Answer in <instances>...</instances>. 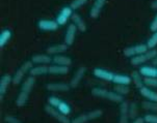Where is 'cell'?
Wrapping results in <instances>:
<instances>
[{
  "label": "cell",
  "instance_id": "33",
  "mask_svg": "<svg viewBox=\"0 0 157 123\" xmlns=\"http://www.w3.org/2000/svg\"><path fill=\"white\" fill-rule=\"evenodd\" d=\"M87 1H89V0H73L70 6L73 9V10H76V9H80L81 6H83Z\"/></svg>",
  "mask_w": 157,
  "mask_h": 123
},
{
  "label": "cell",
  "instance_id": "8",
  "mask_svg": "<svg viewBox=\"0 0 157 123\" xmlns=\"http://www.w3.org/2000/svg\"><path fill=\"white\" fill-rule=\"evenodd\" d=\"M77 30H78V29H77V27L73 23L68 26L67 31H66V35H65V44L67 45V46H72V45H73L74 41H75Z\"/></svg>",
  "mask_w": 157,
  "mask_h": 123
},
{
  "label": "cell",
  "instance_id": "41",
  "mask_svg": "<svg viewBox=\"0 0 157 123\" xmlns=\"http://www.w3.org/2000/svg\"><path fill=\"white\" fill-rule=\"evenodd\" d=\"M132 123H145V119L142 118V117H137V118H135L133 120Z\"/></svg>",
  "mask_w": 157,
  "mask_h": 123
},
{
  "label": "cell",
  "instance_id": "27",
  "mask_svg": "<svg viewBox=\"0 0 157 123\" xmlns=\"http://www.w3.org/2000/svg\"><path fill=\"white\" fill-rule=\"evenodd\" d=\"M113 91L117 92L120 95L124 96V95L128 94L129 91H130V89H129V87L127 86V85H119V84H116V85H114V87H113Z\"/></svg>",
  "mask_w": 157,
  "mask_h": 123
},
{
  "label": "cell",
  "instance_id": "7",
  "mask_svg": "<svg viewBox=\"0 0 157 123\" xmlns=\"http://www.w3.org/2000/svg\"><path fill=\"white\" fill-rule=\"evenodd\" d=\"M38 26L43 31H55L58 28V24L56 21L53 20H41L39 21Z\"/></svg>",
  "mask_w": 157,
  "mask_h": 123
},
{
  "label": "cell",
  "instance_id": "2",
  "mask_svg": "<svg viewBox=\"0 0 157 123\" xmlns=\"http://www.w3.org/2000/svg\"><path fill=\"white\" fill-rule=\"evenodd\" d=\"M92 94L96 96V97H101L105 98L113 103H121L123 101V96L118 94L114 91H108V90L104 89V88H93L92 89Z\"/></svg>",
  "mask_w": 157,
  "mask_h": 123
},
{
  "label": "cell",
  "instance_id": "42",
  "mask_svg": "<svg viewBox=\"0 0 157 123\" xmlns=\"http://www.w3.org/2000/svg\"><path fill=\"white\" fill-rule=\"evenodd\" d=\"M151 7H152L153 9H157V0H154V1L151 3Z\"/></svg>",
  "mask_w": 157,
  "mask_h": 123
},
{
  "label": "cell",
  "instance_id": "29",
  "mask_svg": "<svg viewBox=\"0 0 157 123\" xmlns=\"http://www.w3.org/2000/svg\"><path fill=\"white\" fill-rule=\"evenodd\" d=\"M142 106L145 110L152 111V112H157V103H155V101H150V100L143 101Z\"/></svg>",
  "mask_w": 157,
  "mask_h": 123
},
{
  "label": "cell",
  "instance_id": "43",
  "mask_svg": "<svg viewBox=\"0 0 157 123\" xmlns=\"http://www.w3.org/2000/svg\"><path fill=\"white\" fill-rule=\"evenodd\" d=\"M152 62H153V65L157 66V56H156V58H154V59L152 60Z\"/></svg>",
  "mask_w": 157,
  "mask_h": 123
},
{
  "label": "cell",
  "instance_id": "20",
  "mask_svg": "<svg viewBox=\"0 0 157 123\" xmlns=\"http://www.w3.org/2000/svg\"><path fill=\"white\" fill-rule=\"evenodd\" d=\"M30 74L33 77H39V76H44V74H49V66L47 65H38L33 66L30 69Z\"/></svg>",
  "mask_w": 157,
  "mask_h": 123
},
{
  "label": "cell",
  "instance_id": "31",
  "mask_svg": "<svg viewBox=\"0 0 157 123\" xmlns=\"http://www.w3.org/2000/svg\"><path fill=\"white\" fill-rule=\"evenodd\" d=\"M137 106L135 103H131L129 105V118L130 119H135L137 118Z\"/></svg>",
  "mask_w": 157,
  "mask_h": 123
},
{
  "label": "cell",
  "instance_id": "19",
  "mask_svg": "<svg viewBox=\"0 0 157 123\" xmlns=\"http://www.w3.org/2000/svg\"><path fill=\"white\" fill-rule=\"evenodd\" d=\"M69 73V66H62V65H50L49 66V74H54V76H60V74H67Z\"/></svg>",
  "mask_w": 157,
  "mask_h": 123
},
{
  "label": "cell",
  "instance_id": "25",
  "mask_svg": "<svg viewBox=\"0 0 157 123\" xmlns=\"http://www.w3.org/2000/svg\"><path fill=\"white\" fill-rule=\"evenodd\" d=\"M10 37H12V32H10V30L5 29V30L1 31V33H0V47L3 48L9 42Z\"/></svg>",
  "mask_w": 157,
  "mask_h": 123
},
{
  "label": "cell",
  "instance_id": "15",
  "mask_svg": "<svg viewBox=\"0 0 157 123\" xmlns=\"http://www.w3.org/2000/svg\"><path fill=\"white\" fill-rule=\"evenodd\" d=\"M84 74H86V67H80L77 69V71L75 73V74L73 76V78H72L71 82H70V86L72 88H76L77 86L79 85V83L81 82L82 78H83Z\"/></svg>",
  "mask_w": 157,
  "mask_h": 123
},
{
  "label": "cell",
  "instance_id": "5",
  "mask_svg": "<svg viewBox=\"0 0 157 123\" xmlns=\"http://www.w3.org/2000/svg\"><path fill=\"white\" fill-rule=\"evenodd\" d=\"M45 111L48 115H50L51 117H53L54 119H56L59 123H72L70 121V119L68 118V116L63 115V113H60L56 108H53L50 105L45 106Z\"/></svg>",
  "mask_w": 157,
  "mask_h": 123
},
{
  "label": "cell",
  "instance_id": "28",
  "mask_svg": "<svg viewBox=\"0 0 157 123\" xmlns=\"http://www.w3.org/2000/svg\"><path fill=\"white\" fill-rule=\"evenodd\" d=\"M56 109L60 112V113H63V115H66V116H68V115L71 113V108H70V106H69L67 103L63 101V100L60 101V103L58 105V107H57Z\"/></svg>",
  "mask_w": 157,
  "mask_h": 123
},
{
  "label": "cell",
  "instance_id": "17",
  "mask_svg": "<svg viewBox=\"0 0 157 123\" xmlns=\"http://www.w3.org/2000/svg\"><path fill=\"white\" fill-rule=\"evenodd\" d=\"M10 83H13V78L10 74H4L1 78V80H0V95H1V97L6 93V90Z\"/></svg>",
  "mask_w": 157,
  "mask_h": 123
},
{
  "label": "cell",
  "instance_id": "21",
  "mask_svg": "<svg viewBox=\"0 0 157 123\" xmlns=\"http://www.w3.org/2000/svg\"><path fill=\"white\" fill-rule=\"evenodd\" d=\"M53 62L54 64H57V65H62V66H70L72 64V59L68 56L65 55H55L53 57Z\"/></svg>",
  "mask_w": 157,
  "mask_h": 123
},
{
  "label": "cell",
  "instance_id": "35",
  "mask_svg": "<svg viewBox=\"0 0 157 123\" xmlns=\"http://www.w3.org/2000/svg\"><path fill=\"white\" fill-rule=\"evenodd\" d=\"M60 100L59 98L56 97V96H50V97H48V105H50L53 108H57L58 105L60 103Z\"/></svg>",
  "mask_w": 157,
  "mask_h": 123
},
{
  "label": "cell",
  "instance_id": "38",
  "mask_svg": "<svg viewBox=\"0 0 157 123\" xmlns=\"http://www.w3.org/2000/svg\"><path fill=\"white\" fill-rule=\"evenodd\" d=\"M146 57H147L148 60H153L154 58H156L157 56V50H154V49H148L147 52L145 53Z\"/></svg>",
  "mask_w": 157,
  "mask_h": 123
},
{
  "label": "cell",
  "instance_id": "36",
  "mask_svg": "<svg viewBox=\"0 0 157 123\" xmlns=\"http://www.w3.org/2000/svg\"><path fill=\"white\" fill-rule=\"evenodd\" d=\"M89 120V117H87V114H81L79 116H77L75 119L72 121V123H86Z\"/></svg>",
  "mask_w": 157,
  "mask_h": 123
},
{
  "label": "cell",
  "instance_id": "40",
  "mask_svg": "<svg viewBox=\"0 0 157 123\" xmlns=\"http://www.w3.org/2000/svg\"><path fill=\"white\" fill-rule=\"evenodd\" d=\"M150 30L152 32L157 31V15L155 16V18L153 19V21L150 24Z\"/></svg>",
  "mask_w": 157,
  "mask_h": 123
},
{
  "label": "cell",
  "instance_id": "23",
  "mask_svg": "<svg viewBox=\"0 0 157 123\" xmlns=\"http://www.w3.org/2000/svg\"><path fill=\"white\" fill-rule=\"evenodd\" d=\"M132 82L131 77L129 76H125V74H114L113 81V83L114 84H119V85H127L129 86Z\"/></svg>",
  "mask_w": 157,
  "mask_h": 123
},
{
  "label": "cell",
  "instance_id": "13",
  "mask_svg": "<svg viewBox=\"0 0 157 123\" xmlns=\"http://www.w3.org/2000/svg\"><path fill=\"white\" fill-rule=\"evenodd\" d=\"M31 61L36 64H39V65H47L50 62H52L53 59H51V57L49 56V54H38L34 55L31 58Z\"/></svg>",
  "mask_w": 157,
  "mask_h": 123
},
{
  "label": "cell",
  "instance_id": "34",
  "mask_svg": "<svg viewBox=\"0 0 157 123\" xmlns=\"http://www.w3.org/2000/svg\"><path fill=\"white\" fill-rule=\"evenodd\" d=\"M144 84L147 87H157V78H145Z\"/></svg>",
  "mask_w": 157,
  "mask_h": 123
},
{
  "label": "cell",
  "instance_id": "12",
  "mask_svg": "<svg viewBox=\"0 0 157 123\" xmlns=\"http://www.w3.org/2000/svg\"><path fill=\"white\" fill-rule=\"evenodd\" d=\"M70 85L66 83H50L48 84L46 88L49 91L52 92H63V91H69L70 90Z\"/></svg>",
  "mask_w": 157,
  "mask_h": 123
},
{
  "label": "cell",
  "instance_id": "22",
  "mask_svg": "<svg viewBox=\"0 0 157 123\" xmlns=\"http://www.w3.org/2000/svg\"><path fill=\"white\" fill-rule=\"evenodd\" d=\"M140 74L144 78H156V67L154 66H142L140 68Z\"/></svg>",
  "mask_w": 157,
  "mask_h": 123
},
{
  "label": "cell",
  "instance_id": "9",
  "mask_svg": "<svg viewBox=\"0 0 157 123\" xmlns=\"http://www.w3.org/2000/svg\"><path fill=\"white\" fill-rule=\"evenodd\" d=\"M94 76L96 78H98V79L104 80V81L113 82V78H114V74L111 73V71H106V69H103V68H95Z\"/></svg>",
  "mask_w": 157,
  "mask_h": 123
},
{
  "label": "cell",
  "instance_id": "14",
  "mask_svg": "<svg viewBox=\"0 0 157 123\" xmlns=\"http://www.w3.org/2000/svg\"><path fill=\"white\" fill-rule=\"evenodd\" d=\"M140 95H142L143 97H145L147 100L155 101V103H157V92L149 89L147 86H144L142 88H140Z\"/></svg>",
  "mask_w": 157,
  "mask_h": 123
},
{
  "label": "cell",
  "instance_id": "39",
  "mask_svg": "<svg viewBox=\"0 0 157 123\" xmlns=\"http://www.w3.org/2000/svg\"><path fill=\"white\" fill-rule=\"evenodd\" d=\"M4 121L6 123H22L19 119L15 118V117L10 116V115H7V116L4 117Z\"/></svg>",
  "mask_w": 157,
  "mask_h": 123
},
{
  "label": "cell",
  "instance_id": "30",
  "mask_svg": "<svg viewBox=\"0 0 157 123\" xmlns=\"http://www.w3.org/2000/svg\"><path fill=\"white\" fill-rule=\"evenodd\" d=\"M146 45H147L148 49H154V48L157 46V31L153 32L152 36L148 39V42Z\"/></svg>",
  "mask_w": 157,
  "mask_h": 123
},
{
  "label": "cell",
  "instance_id": "10",
  "mask_svg": "<svg viewBox=\"0 0 157 123\" xmlns=\"http://www.w3.org/2000/svg\"><path fill=\"white\" fill-rule=\"evenodd\" d=\"M129 119V103L123 100L121 103V106H120L119 123H128Z\"/></svg>",
  "mask_w": 157,
  "mask_h": 123
},
{
  "label": "cell",
  "instance_id": "26",
  "mask_svg": "<svg viewBox=\"0 0 157 123\" xmlns=\"http://www.w3.org/2000/svg\"><path fill=\"white\" fill-rule=\"evenodd\" d=\"M146 61H148L146 55L140 54V55H136V56L131 57V59H130V63H131L133 66H138V65H142V64H144Z\"/></svg>",
  "mask_w": 157,
  "mask_h": 123
},
{
  "label": "cell",
  "instance_id": "6",
  "mask_svg": "<svg viewBox=\"0 0 157 123\" xmlns=\"http://www.w3.org/2000/svg\"><path fill=\"white\" fill-rule=\"evenodd\" d=\"M73 9L71 6H65L63 7V9L59 12V14L56 16V22L59 26L65 25L66 23L68 22V20L70 18H72V15H73Z\"/></svg>",
  "mask_w": 157,
  "mask_h": 123
},
{
  "label": "cell",
  "instance_id": "11",
  "mask_svg": "<svg viewBox=\"0 0 157 123\" xmlns=\"http://www.w3.org/2000/svg\"><path fill=\"white\" fill-rule=\"evenodd\" d=\"M106 3V0H95L94 4H93L92 9L90 10V16L93 19H96L99 17L101 10L104 7V5Z\"/></svg>",
  "mask_w": 157,
  "mask_h": 123
},
{
  "label": "cell",
  "instance_id": "37",
  "mask_svg": "<svg viewBox=\"0 0 157 123\" xmlns=\"http://www.w3.org/2000/svg\"><path fill=\"white\" fill-rule=\"evenodd\" d=\"M145 122L146 123H157V115L156 114H147L145 117Z\"/></svg>",
  "mask_w": 157,
  "mask_h": 123
},
{
  "label": "cell",
  "instance_id": "3",
  "mask_svg": "<svg viewBox=\"0 0 157 123\" xmlns=\"http://www.w3.org/2000/svg\"><path fill=\"white\" fill-rule=\"evenodd\" d=\"M33 62L31 60L24 62L22 65L20 66V68L16 71L14 77H13V84L18 85L19 83L22 82L23 78L25 77V74H27V71H30V69L33 68Z\"/></svg>",
  "mask_w": 157,
  "mask_h": 123
},
{
  "label": "cell",
  "instance_id": "32",
  "mask_svg": "<svg viewBox=\"0 0 157 123\" xmlns=\"http://www.w3.org/2000/svg\"><path fill=\"white\" fill-rule=\"evenodd\" d=\"M103 112L101 110H94V111H90V113H87V117H89V120H95V119H98L102 116Z\"/></svg>",
  "mask_w": 157,
  "mask_h": 123
},
{
  "label": "cell",
  "instance_id": "4",
  "mask_svg": "<svg viewBox=\"0 0 157 123\" xmlns=\"http://www.w3.org/2000/svg\"><path fill=\"white\" fill-rule=\"evenodd\" d=\"M147 51H148L147 45L140 44V45H135V46H132V47L125 48V49L123 50V54L126 56V57L131 58V57L136 56V55L145 54Z\"/></svg>",
  "mask_w": 157,
  "mask_h": 123
},
{
  "label": "cell",
  "instance_id": "16",
  "mask_svg": "<svg viewBox=\"0 0 157 123\" xmlns=\"http://www.w3.org/2000/svg\"><path fill=\"white\" fill-rule=\"evenodd\" d=\"M68 47L66 44H58L54 45V46L48 47L47 48V53L49 55H59L62 53H65L68 50Z\"/></svg>",
  "mask_w": 157,
  "mask_h": 123
},
{
  "label": "cell",
  "instance_id": "24",
  "mask_svg": "<svg viewBox=\"0 0 157 123\" xmlns=\"http://www.w3.org/2000/svg\"><path fill=\"white\" fill-rule=\"evenodd\" d=\"M143 76L140 74V71H132L131 73V79L132 82L134 83V85L137 88H142L144 87V80H143Z\"/></svg>",
  "mask_w": 157,
  "mask_h": 123
},
{
  "label": "cell",
  "instance_id": "18",
  "mask_svg": "<svg viewBox=\"0 0 157 123\" xmlns=\"http://www.w3.org/2000/svg\"><path fill=\"white\" fill-rule=\"evenodd\" d=\"M72 22H73V24L76 26L79 31H81V32L86 31V24L84 22L83 19L80 17V15L74 13V14L72 15Z\"/></svg>",
  "mask_w": 157,
  "mask_h": 123
},
{
  "label": "cell",
  "instance_id": "1",
  "mask_svg": "<svg viewBox=\"0 0 157 123\" xmlns=\"http://www.w3.org/2000/svg\"><path fill=\"white\" fill-rule=\"evenodd\" d=\"M36 77H28L25 81L23 82L22 84V87H21V91L18 95L17 99H16V103H17L18 107H24L26 105L28 100V97H29V94H30L31 90L34 86V83H36Z\"/></svg>",
  "mask_w": 157,
  "mask_h": 123
},
{
  "label": "cell",
  "instance_id": "44",
  "mask_svg": "<svg viewBox=\"0 0 157 123\" xmlns=\"http://www.w3.org/2000/svg\"><path fill=\"white\" fill-rule=\"evenodd\" d=\"M156 78H157V68H156Z\"/></svg>",
  "mask_w": 157,
  "mask_h": 123
}]
</instances>
